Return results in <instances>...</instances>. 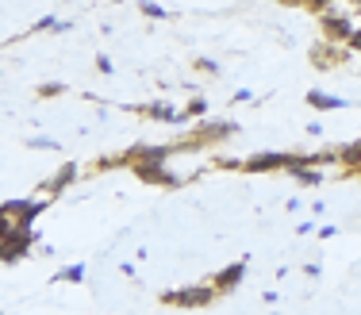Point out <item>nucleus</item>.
Wrapping results in <instances>:
<instances>
[{
    "label": "nucleus",
    "mask_w": 361,
    "mask_h": 315,
    "mask_svg": "<svg viewBox=\"0 0 361 315\" xmlns=\"http://www.w3.org/2000/svg\"><path fill=\"white\" fill-rule=\"evenodd\" d=\"M196 70L200 73H219V66L212 62V58H196Z\"/></svg>",
    "instance_id": "obj_18"
},
{
    "label": "nucleus",
    "mask_w": 361,
    "mask_h": 315,
    "mask_svg": "<svg viewBox=\"0 0 361 315\" xmlns=\"http://www.w3.org/2000/svg\"><path fill=\"white\" fill-rule=\"evenodd\" d=\"M166 308H208V304L219 300V288L212 285H192V288H169V292L158 296Z\"/></svg>",
    "instance_id": "obj_1"
},
{
    "label": "nucleus",
    "mask_w": 361,
    "mask_h": 315,
    "mask_svg": "<svg viewBox=\"0 0 361 315\" xmlns=\"http://www.w3.org/2000/svg\"><path fill=\"white\" fill-rule=\"evenodd\" d=\"M288 173L296 177V185H304V189H315V185H323L319 166H307V161H296V166H288Z\"/></svg>",
    "instance_id": "obj_11"
},
{
    "label": "nucleus",
    "mask_w": 361,
    "mask_h": 315,
    "mask_svg": "<svg viewBox=\"0 0 361 315\" xmlns=\"http://www.w3.org/2000/svg\"><path fill=\"white\" fill-rule=\"evenodd\" d=\"M231 135H238V123H208L204 119L200 127H196V139H200V147H219V142H227Z\"/></svg>",
    "instance_id": "obj_5"
},
{
    "label": "nucleus",
    "mask_w": 361,
    "mask_h": 315,
    "mask_svg": "<svg viewBox=\"0 0 361 315\" xmlns=\"http://www.w3.org/2000/svg\"><path fill=\"white\" fill-rule=\"evenodd\" d=\"M142 16H154V20H169V12H166V8H161V4H154V0H142Z\"/></svg>",
    "instance_id": "obj_14"
},
{
    "label": "nucleus",
    "mask_w": 361,
    "mask_h": 315,
    "mask_svg": "<svg viewBox=\"0 0 361 315\" xmlns=\"http://www.w3.org/2000/svg\"><path fill=\"white\" fill-rule=\"evenodd\" d=\"M243 277H246V261H235V266L219 269V273L212 277V285L219 288V296H227L231 288H238V285H243Z\"/></svg>",
    "instance_id": "obj_7"
},
{
    "label": "nucleus",
    "mask_w": 361,
    "mask_h": 315,
    "mask_svg": "<svg viewBox=\"0 0 361 315\" xmlns=\"http://www.w3.org/2000/svg\"><path fill=\"white\" fill-rule=\"evenodd\" d=\"M338 166L346 169V173H361V139L357 142H346V147H338Z\"/></svg>",
    "instance_id": "obj_12"
},
{
    "label": "nucleus",
    "mask_w": 361,
    "mask_h": 315,
    "mask_svg": "<svg viewBox=\"0 0 361 315\" xmlns=\"http://www.w3.org/2000/svg\"><path fill=\"white\" fill-rule=\"evenodd\" d=\"M346 42H342V47H338V42H331V39H326V42H319V47H312V66H315V70H334V66H342V62H346Z\"/></svg>",
    "instance_id": "obj_4"
},
{
    "label": "nucleus",
    "mask_w": 361,
    "mask_h": 315,
    "mask_svg": "<svg viewBox=\"0 0 361 315\" xmlns=\"http://www.w3.org/2000/svg\"><path fill=\"white\" fill-rule=\"evenodd\" d=\"M319 27H323V39H331V42H346V39H350V31H354L357 23H350L346 16H338V12H323V16H319Z\"/></svg>",
    "instance_id": "obj_6"
},
{
    "label": "nucleus",
    "mask_w": 361,
    "mask_h": 315,
    "mask_svg": "<svg viewBox=\"0 0 361 315\" xmlns=\"http://www.w3.org/2000/svg\"><path fill=\"white\" fill-rule=\"evenodd\" d=\"M131 173L146 185H166V189H180V185H185V177L169 173L166 161H131Z\"/></svg>",
    "instance_id": "obj_2"
},
{
    "label": "nucleus",
    "mask_w": 361,
    "mask_h": 315,
    "mask_svg": "<svg viewBox=\"0 0 361 315\" xmlns=\"http://www.w3.org/2000/svg\"><path fill=\"white\" fill-rule=\"evenodd\" d=\"M346 47H350V50H357V54H361V27H354V31H350Z\"/></svg>",
    "instance_id": "obj_19"
},
{
    "label": "nucleus",
    "mask_w": 361,
    "mask_h": 315,
    "mask_svg": "<svg viewBox=\"0 0 361 315\" xmlns=\"http://www.w3.org/2000/svg\"><path fill=\"white\" fill-rule=\"evenodd\" d=\"M54 280H73V285H77V280H85V266H66Z\"/></svg>",
    "instance_id": "obj_15"
},
{
    "label": "nucleus",
    "mask_w": 361,
    "mask_h": 315,
    "mask_svg": "<svg viewBox=\"0 0 361 315\" xmlns=\"http://www.w3.org/2000/svg\"><path fill=\"white\" fill-rule=\"evenodd\" d=\"M180 116H185V119L208 116V100H204V97H192V100H188V108H185V112H180Z\"/></svg>",
    "instance_id": "obj_13"
},
{
    "label": "nucleus",
    "mask_w": 361,
    "mask_h": 315,
    "mask_svg": "<svg viewBox=\"0 0 361 315\" xmlns=\"http://www.w3.org/2000/svg\"><path fill=\"white\" fill-rule=\"evenodd\" d=\"M307 104L315 108V112H342V108H350V100H342V97H331V92H307Z\"/></svg>",
    "instance_id": "obj_10"
},
{
    "label": "nucleus",
    "mask_w": 361,
    "mask_h": 315,
    "mask_svg": "<svg viewBox=\"0 0 361 315\" xmlns=\"http://www.w3.org/2000/svg\"><path fill=\"white\" fill-rule=\"evenodd\" d=\"M135 112H139V116H150V119H158V123H185V116H180L173 104H139Z\"/></svg>",
    "instance_id": "obj_8"
},
{
    "label": "nucleus",
    "mask_w": 361,
    "mask_h": 315,
    "mask_svg": "<svg viewBox=\"0 0 361 315\" xmlns=\"http://www.w3.org/2000/svg\"><path fill=\"white\" fill-rule=\"evenodd\" d=\"M97 70H100V73H111V58L100 54V58H97Z\"/></svg>",
    "instance_id": "obj_21"
},
{
    "label": "nucleus",
    "mask_w": 361,
    "mask_h": 315,
    "mask_svg": "<svg viewBox=\"0 0 361 315\" xmlns=\"http://www.w3.org/2000/svg\"><path fill=\"white\" fill-rule=\"evenodd\" d=\"M27 147H31V150H58V142H54V139H47V135H39V139H31Z\"/></svg>",
    "instance_id": "obj_16"
},
{
    "label": "nucleus",
    "mask_w": 361,
    "mask_h": 315,
    "mask_svg": "<svg viewBox=\"0 0 361 315\" xmlns=\"http://www.w3.org/2000/svg\"><path fill=\"white\" fill-rule=\"evenodd\" d=\"M58 92H66V85H42L39 97H58Z\"/></svg>",
    "instance_id": "obj_20"
},
{
    "label": "nucleus",
    "mask_w": 361,
    "mask_h": 315,
    "mask_svg": "<svg viewBox=\"0 0 361 315\" xmlns=\"http://www.w3.org/2000/svg\"><path fill=\"white\" fill-rule=\"evenodd\" d=\"M292 161H300V154H277V150H262L243 161L246 173H269V169H288Z\"/></svg>",
    "instance_id": "obj_3"
},
{
    "label": "nucleus",
    "mask_w": 361,
    "mask_h": 315,
    "mask_svg": "<svg viewBox=\"0 0 361 315\" xmlns=\"http://www.w3.org/2000/svg\"><path fill=\"white\" fill-rule=\"evenodd\" d=\"M77 173H81V166H77V161H66V166L58 169V177H54V181H47V185H42V192L58 197L62 189H70V185H73V177H77Z\"/></svg>",
    "instance_id": "obj_9"
},
{
    "label": "nucleus",
    "mask_w": 361,
    "mask_h": 315,
    "mask_svg": "<svg viewBox=\"0 0 361 315\" xmlns=\"http://www.w3.org/2000/svg\"><path fill=\"white\" fill-rule=\"evenodd\" d=\"M281 4H304V0H281Z\"/></svg>",
    "instance_id": "obj_22"
},
{
    "label": "nucleus",
    "mask_w": 361,
    "mask_h": 315,
    "mask_svg": "<svg viewBox=\"0 0 361 315\" xmlns=\"http://www.w3.org/2000/svg\"><path fill=\"white\" fill-rule=\"evenodd\" d=\"M304 8H312V12H331V8H334V0H304Z\"/></svg>",
    "instance_id": "obj_17"
}]
</instances>
